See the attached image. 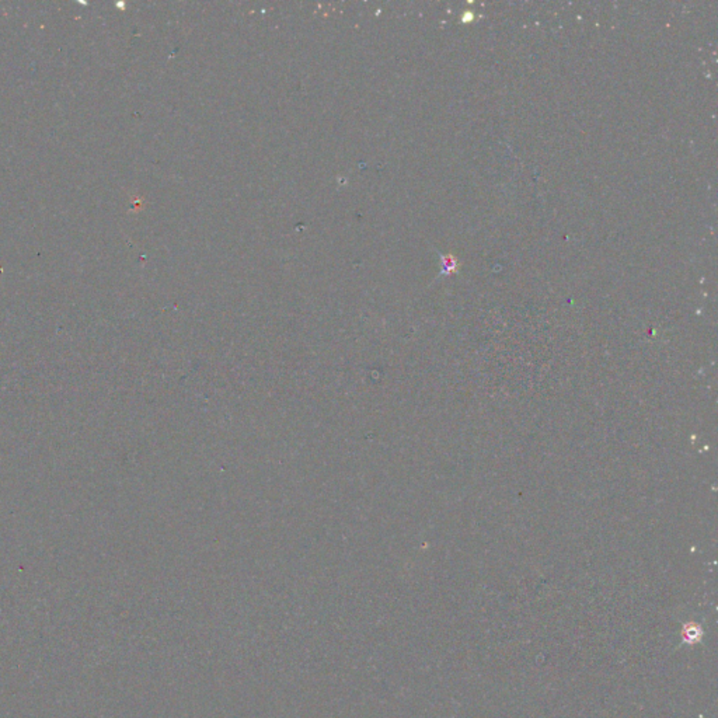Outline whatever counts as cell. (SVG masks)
Segmentation results:
<instances>
[{"label":"cell","mask_w":718,"mask_h":718,"mask_svg":"<svg viewBox=\"0 0 718 718\" xmlns=\"http://www.w3.org/2000/svg\"><path fill=\"white\" fill-rule=\"evenodd\" d=\"M456 259L453 256H445L442 257V267H443V273L449 274V273H453L455 268H456Z\"/></svg>","instance_id":"7a4b0ae2"},{"label":"cell","mask_w":718,"mask_h":718,"mask_svg":"<svg viewBox=\"0 0 718 718\" xmlns=\"http://www.w3.org/2000/svg\"><path fill=\"white\" fill-rule=\"evenodd\" d=\"M703 629L698 623H694V622H689L686 625H683V629H682V639H683V643L686 644H697L701 641L703 639Z\"/></svg>","instance_id":"6da1fadb"}]
</instances>
